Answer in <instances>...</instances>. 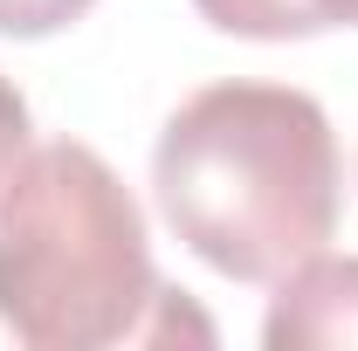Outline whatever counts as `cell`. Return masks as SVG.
Wrapping results in <instances>:
<instances>
[{
    "label": "cell",
    "instance_id": "obj_1",
    "mask_svg": "<svg viewBox=\"0 0 358 351\" xmlns=\"http://www.w3.org/2000/svg\"><path fill=\"white\" fill-rule=\"evenodd\" d=\"M152 193L166 227L207 268L234 282H282L338 234L345 166L310 89L214 83L166 117Z\"/></svg>",
    "mask_w": 358,
    "mask_h": 351
},
{
    "label": "cell",
    "instance_id": "obj_2",
    "mask_svg": "<svg viewBox=\"0 0 358 351\" xmlns=\"http://www.w3.org/2000/svg\"><path fill=\"white\" fill-rule=\"evenodd\" d=\"M159 296L131 186L76 138L35 145L0 186V324L35 351H96L145 338Z\"/></svg>",
    "mask_w": 358,
    "mask_h": 351
},
{
    "label": "cell",
    "instance_id": "obj_3",
    "mask_svg": "<svg viewBox=\"0 0 358 351\" xmlns=\"http://www.w3.org/2000/svg\"><path fill=\"white\" fill-rule=\"evenodd\" d=\"M268 351H352L358 345V255H310L275 282L262 317Z\"/></svg>",
    "mask_w": 358,
    "mask_h": 351
},
{
    "label": "cell",
    "instance_id": "obj_4",
    "mask_svg": "<svg viewBox=\"0 0 358 351\" xmlns=\"http://www.w3.org/2000/svg\"><path fill=\"white\" fill-rule=\"evenodd\" d=\"M221 35H248V42H303L324 35V7L317 0H193Z\"/></svg>",
    "mask_w": 358,
    "mask_h": 351
},
{
    "label": "cell",
    "instance_id": "obj_5",
    "mask_svg": "<svg viewBox=\"0 0 358 351\" xmlns=\"http://www.w3.org/2000/svg\"><path fill=\"white\" fill-rule=\"evenodd\" d=\"M90 7H96V0H0V35L35 42V35H55V28L83 21Z\"/></svg>",
    "mask_w": 358,
    "mask_h": 351
},
{
    "label": "cell",
    "instance_id": "obj_6",
    "mask_svg": "<svg viewBox=\"0 0 358 351\" xmlns=\"http://www.w3.org/2000/svg\"><path fill=\"white\" fill-rule=\"evenodd\" d=\"M28 131H35V124H28V96L0 76V186L14 179L21 159H28Z\"/></svg>",
    "mask_w": 358,
    "mask_h": 351
},
{
    "label": "cell",
    "instance_id": "obj_7",
    "mask_svg": "<svg viewBox=\"0 0 358 351\" xmlns=\"http://www.w3.org/2000/svg\"><path fill=\"white\" fill-rule=\"evenodd\" d=\"M324 7V28H358V0H317Z\"/></svg>",
    "mask_w": 358,
    "mask_h": 351
}]
</instances>
